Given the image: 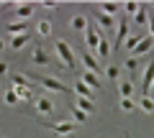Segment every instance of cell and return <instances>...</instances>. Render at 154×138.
Instances as JSON below:
<instances>
[{
  "instance_id": "52a82bcc",
  "label": "cell",
  "mask_w": 154,
  "mask_h": 138,
  "mask_svg": "<svg viewBox=\"0 0 154 138\" xmlns=\"http://www.w3.org/2000/svg\"><path fill=\"white\" fill-rule=\"evenodd\" d=\"M36 113L38 115H51V113H54V102H51L49 97H38L36 100Z\"/></svg>"
},
{
  "instance_id": "836d02e7",
  "label": "cell",
  "mask_w": 154,
  "mask_h": 138,
  "mask_svg": "<svg viewBox=\"0 0 154 138\" xmlns=\"http://www.w3.org/2000/svg\"><path fill=\"white\" fill-rule=\"evenodd\" d=\"M146 23H149V33H152V39H154V16H149Z\"/></svg>"
},
{
  "instance_id": "7c38bea8",
  "label": "cell",
  "mask_w": 154,
  "mask_h": 138,
  "mask_svg": "<svg viewBox=\"0 0 154 138\" xmlns=\"http://www.w3.org/2000/svg\"><path fill=\"white\" fill-rule=\"evenodd\" d=\"M5 31L13 33V36H18V33H28V28H26V21H13V23L5 26Z\"/></svg>"
},
{
  "instance_id": "e0dca14e",
  "label": "cell",
  "mask_w": 154,
  "mask_h": 138,
  "mask_svg": "<svg viewBox=\"0 0 154 138\" xmlns=\"http://www.w3.org/2000/svg\"><path fill=\"white\" fill-rule=\"evenodd\" d=\"M118 92H121V97H131V95H134V84H131V79H123V82L118 84Z\"/></svg>"
},
{
  "instance_id": "ffe728a7",
  "label": "cell",
  "mask_w": 154,
  "mask_h": 138,
  "mask_svg": "<svg viewBox=\"0 0 154 138\" xmlns=\"http://www.w3.org/2000/svg\"><path fill=\"white\" fill-rule=\"evenodd\" d=\"M72 28H75V31H85V28H88V18L85 16H75L72 18Z\"/></svg>"
},
{
  "instance_id": "484cf974",
  "label": "cell",
  "mask_w": 154,
  "mask_h": 138,
  "mask_svg": "<svg viewBox=\"0 0 154 138\" xmlns=\"http://www.w3.org/2000/svg\"><path fill=\"white\" fill-rule=\"evenodd\" d=\"M139 41H141V36H131V39H128L126 44H123V46H126V51H128V54H131V51L136 49V44H139Z\"/></svg>"
},
{
  "instance_id": "30bf717a",
  "label": "cell",
  "mask_w": 154,
  "mask_h": 138,
  "mask_svg": "<svg viewBox=\"0 0 154 138\" xmlns=\"http://www.w3.org/2000/svg\"><path fill=\"white\" fill-rule=\"evenodd\" d=\"M126 33H128V16L121 18V23H118V36H116V46H123L126 44Z\"/></svg>"
},
{
  "instance_id": "f35d334b",
  "label": "cell",
  "mask_w": 154,
  "mask_h": 138,
  "mask_svg": "<svg viewBox=\"0 0 154 138\" xmlns=\"http://www.w3.org/2000/svg\"><path fill=\"white\" fill-rule=\"evenodd\" d=\"M126 138H128V133H126Z\"/></svg>"
},
{
  "instance_id": "d590c367",
  "label": "cell",
  "mask_w": 154,
  "mask_h": 138,
  "mask_svg": "<svg viewBox=\"0 0 154 138\" xmlns=\"http://www.w3.org/2000/svg\"><path fill=\"white\" fill-rule=\"evenodd\" d=\"M8 72V64H5V61H0V74H5Z\"/></svg>"
},
{
  "instance_id": "cb8c5ba5",
  "label": "cell",
  "mask_w": 154,
  "mask_h": 138,
  "mask_svg": "<svg viewBox=\"0 0 154 138\" xmlns=\"http://www.w3.org/2000/svg\"><path fill=\"white\" fill-rule=\"evenodd\" d=\"M36 31H38V36H49V33H51V23L49 21H41Z\"/></svg>"
},
{
  "instance_id": "8992f818",
  "label": "cell",
  "mask_w": 154,
  "mask_h": 138,
  "mask_svg": "<svg viewBox=\"0 0 154 138\" xmlns=\"http://www.w3.org/2000/svg\"><path fill=\"white\" fill-rule=\"evenodd\" d=\"M82 64H85V72H93L100 77V72H103V66H100V61L95 59L93 54H82Z\"/></svg>"
},
{
  "instance_id": "2e32d148",
  "label": "cell",
  "mask_w": 154,
  "mask_h": 138,
  "mask_svg": "<svg viewBox=\"0 0 154 138\" xmlns=\"http://www.w3.org/2000/svg\"><path fill=\"white\" fill-rule=\"evenodd\" d=\"M28 41H31V33H18V36H13L11 46H13V49H23Z\"/></svg>"
},
{
  "instance_id": "9a60e30c",
  "label": "cell",
  "mask_w": 154,
  "mask_h": 138,
  "mask_svg": "<svg viewBox=\"0 0 154 138\" xmlns=\"http://www.w3.org/2000/svg\"><path fill=\"white\" fill-rule=\"evenodd\" d=\"M75 107H80L85 115H93V113H95V102H93V100H82V97H77V105H75Z\"/></svg>"
},
{
  "instance_id": "9c48e42d",
  "label": "cell",
  "mask_w": 154,
  "mask_h": 138,
  "mask_svg": "<svg viewBox=\"0 0 154 138\" xmlns=\"http://www.w3.org/2000/svg\"><path fill=\"white\" fill-rule=\"evenodd\" d=\"M80 79H82V82L88 84V87L93 90V92H98V90L103 87V82H100V77H98V74H93V72H85V74H82Z\"/></svg>"
},
{
  "instance_id": "ba28073f",
  "label": "cell",
  "mask_w": 154,
  "mask_h": 138,
  "mask_svg": "<svg viewBox=\"0 0 154 138\" xmlns=\"http://www.w3.org/2000/svg\"><path fill=\"white\" fill-rule=\"evenodd\" d=\"M85 33H88V44L93 46V49H98V44H100V39H103V33H100L98 28L93 26V23H88V28H85Z\"/></svg>"
},
{
  "instance_id": "7a4b0ae2",
  "label": "cell",
  "mask_w": 154,
  "mask_h": 138,
  "mask_svg": "<svg viewBox=\"0 0 154 138\" xmlns=\"http://www.w3.org/2000/svg\"><path fill=\"white\" fill-rule=\"evenodd\" d=\"M54 49H57V54H59L62 64L72 69V66H75V51L69 49V44H67V41H57V44H54Z\"/></svg>"
},
{
  "instance_id": "74e56055",
  "label": "cell",
  "mask_w": 154,
  "mask_h": 138,
  "mask_svg": "<svg viewBox=\"0 0 154 138\" xmlns=\"http://www.w3.org/2000/svg\"><path fill=\"white\" fill-rule=\"evenodd\" d=\"M152 95H154V82H152Z\"/></svg>"
},
{
  "instance_id": "4dcf8cb0",
  "label": "cell",
  "mask_w": 154,
  "mask_h": 138,
  "mask_svg": "<svg viewBox=\"0 0 154 138\" xmlns=\"http://www.w3.org/2000/svg\"><path fill=\"white\" fill-rule=\"evenodd\" d=\"M136 66H139V59H134V56H126V69H128V72H134Z\"/></svg>"
},
{
  "instance_id": "83f0119b",
  "label": "cell",
  "mask_w": 154,
  "mask_h": 138,
  "mask_svg": "<svg viewBox=\"0 0 154 138\" xmlns=\"http://www.w3.org/2000/svg\"><path fill=\"white\" fill-rule=\"evenodd\" d=\"M98 21H100V26H105V28H110V26H113V18H110V16H105V13H98Z\"/></svg>"
},
{
  "instance_id": "d6986e66",
  "label": "cell",
  "mask_w": 154,
  "mask_h": 138,
  "mask_svg": "<svg viewBox=\"0 0 154 138\" xmlns=\"http://www.w3.org/2000/svg\"><path fill=\"white\" fill-rule=\"evenodd\" d=\"M134 21H136V23H146V21H149V16H146V5H144V3H139V10L134 13Z\"/></svg>"
},
{
  "instance_id": "5bb4252c",
  "label": "cell",
  "mask_w": 154,
  "mask_h": 138,
  "mask_svg": "<svg viewBox=\"0 0 154 138\" xmlns=\"http://www.w3.org/2000/svg\"><path fill=\"white\" fill-rule=\"evenodd\" d=\"M33 64H38V66H44V64H49V56H46V51L41 49V46H36V49H33Z\"/></svg>"
},
{
  "instance_id": "603a6c76",
  "label": "cell",
  "mask_w": 154,
  "mask_h": 138,
  "mask_svg": "<svg viewBox=\"0 0 154 138\" xmlns=\"http://www.w3.org/2000/svg\"><path fill=\"white\" fill-rule=\"evenodd\" d=\"M16 95H18V100H33V92H31V87H28V84H26V87H18L16 90Z\"/></svg>"
},
{
  "instance_id": "4fadbf2b",
  "label": "cell",
  "mask_w": 154,
  "mask_h": 138,
  "mask_svg": "<svg viewBox=\"0 0 154 138\" xmlns=\"http://www.w3.org/2000/svg\"><path fill=\"white\" fill-rule=\"evenodd\" d=\"M31 13H33V5H31V3H21V5H16V16L21 18V21H28Z\"/></svg>"
},
{
  "instance_id": "8d00e7d4",
  "label": "cell",
  "mask_w": 154,
  "mask_h": 138,
  "mask_svg": "<svg viewBox=\"0 0 154 138\" xmlns=\"http://www.w3.org/2000/svg\"><path fill=\"white\" fill-rule=\"evenodd\" d=\"M0 51H3V39H0Z\"/></svg>"
},
{
  "instance_id": "d6a6232c",
  "label": "cell",
  "mask_w": 154,
  "mask_h": 138,
  "mask_svg": "<svg viewBox=\"0 0 154 138\" xmlns=\"http://www.w3.org/2000/svg\"><path fill=\"white\" fill-rule=\"evenodd\" d=\"M139 10V3H126V16L128 13H136Z\"/></svg>"
},
{
  "instance_id": "6da1fadb",
  "label": "cell",
  "mask_w": 154,
  "mask_h": 138,
  "mask_svg": "<svg viewBox=\"0 0 154 138\" xmlns=\"http://www.w3.org/2000/svg\"><path fill=\"white\" fill-rule=\"evenodd\" d=\"M38 125H44L46 131L57 133V136H72V133H75V123H69V120H59V123H54V120H38Z\"/></svg>"
},
{
  "instance_id": "e575fe53",
  "label": "cell",
  "mask_w": 154,
  "mask_h": 138,
  "mask_svg": "<svg viewBox=\"0 0 154 138\" xmlns=\"http://www.w3.org/2000/svg\"><path fill=\"white\" fill-rule=\"evenodd\" d=\"M41 5H44V8H49V10H51V8H57V3H54V0H44Z\"/></svg>"
},
{
  "instance_id": "44dd1931",
  "label": "cell",
  "mask_w": 154,
  "mask_h": 138,
  "mask_svg": "<svg viewBox=\"0 0 154 138\" xmlns=\"http://www.w3.org/2000/svg\"><path fill=\"white\" fill-rule=\"evenodd\" d=\"M139 107H141L144 113H154V100L152 97H141L139 100Z\"/></svg>"
},
{
  "instance_id": "8fae6325",
  "label": "cell",
  "mask_w": 154,
  "mask_h": 138,
  "mask_svg": "<svg viewBox=\"0 0 154 138\" xmlns=\"http://www.w3.org/2000/svg\"><path fill=\"white\" fill-rule=\"evenodd\" d=\"M75 92H77V97H82V100H93V90H90L82 79H77V82H75Z\"/></svg>"
},
{
  "instance_id": "5b68a950",
  "label": "cell",
  "mask_w": 154,
  "mask_h": 138,
  "mask_svg": "<svg viewBox=\"0 0 154 138\" xmlns=\"http://www.w3.org/2000/svg\"><path fill=\"white\" fill-rule=\"evenodd\" d=\"M152 46H154V39H152V36H141V41L136 44V49H134L128 56H134V59H136V56H141V54H146V51H152Z\"/></svg>"
},
{
  "instance_id": "7402d4cb",
  "label": "cell",
  "mask_w": 154,
  "mask_h": 138,
  "mask_svg": "<svg viewBox=\"0 0 154 138\" xmlns=\"http://www.w3.org/2000/svg\"><path fill=\"white\" fill-rule=\"evenodd\" d=\"M121 110H126V113H134V110H136V102H134L131 97H121Z\"/></svg>"
},
{
  "instance_id": "ac0fdd59",
  "label": "cell",
  "mask_w": 154,
  "mask_h": 138,
  "mask_svg": "<svg viewBox=\"0 0 154 138\" xmlns=\"http://www.w3.org/2000/svg\"><path fill=\"white\" fill-rule=\"evenodd\" d=\"M118 3H100V13H105V16H110L113 18V13H118Z\"/></svg>"
},
{
  "instance_id": "277c9868",
  "label": "cell",
  "mask_w": 154,
  "mask_h": 138,
  "mask_svg": "<svg viewBox=\"0 0 154 138\" xmlns=\"http://www.w3.org/2000/svg\"><path fill=\"white\" fill-rule=\"evenodd\" d=\"M154 82V61H149L146 69H144V79H141V90H144V97H149V90H152Z\"/></svg>"
},
{
  "instance_id": "3957f363",
  "label": "cell",
  "mask_w": 154,
  "mask_h": 138,
  "mask_svg": "<svg viewBox=\"0 0 154 138\" xmlns=\"http://www.w3.org/2000/svg\"><path fill=\"white\" fill-rule=\"evenodd\" d=\"M36 79L41 82V87L49 90V92H59V95H64V92H67V84H64V82H59L57 77H36Z\"/></svg>"
},
{
  "instance_id": "f546056e",
  "label": "cell",
  "mask_w": 154,
  "mask_h": 138,
  "mask_svg": "<svg viewBox=\"0 0 154 138\" xmlns=\"http://www.w3.org/2000/svg\"><path fill=\"white\" fill-rule=\"evenodd\" d=\"M5 102H8V105H16V102H18L16 90H8V92H5Z\"/></svg>"
},
{
  "instance_id": "f1b7e54d",
  "label": "cell",
  "mask_w": 154,
  "mask_h": 138,
  "mask_svg": "<svg viewBox=\"0 0 154 138\" xmlns=\"http://www.w3.org/2000/svg\"><path fill=\"white\" fill-rule=\"evenodd\" d=\"M98 54L100 56H108V39H105V36L100 39V44H98Z\"/></svg>"
},
{
  "instance_id": "1f68e13d",
  "label": "cell",
  "mask_w": 154,
  "mask_h": 138,
  "mask_svg": "<svg viewBox=\"0 0 154 138\" xmlns=\"http://www.w3.org/2000/svg\"><path fill=\"white\" fill-rule=\"evenodd\" d=\"M118 74H121V72H118V66H108V77L110 79H118Z\"/></svg>"
},
{
  "instance_id": "d4e9b609",
  "label": "cell",
  "mask_w": 154,
  "mask_h": 138,
  "mask_svg": "<svg viewBox=\"0 0 154 138\" xmlns=\"http://www.w3.org/2000/svg\"><path fill=\"white\" fill-rule=\"evenodd\" d=\"M72 118H75L77 123H88V115H85L80 107H72Z\"/></svg>"
},
{
  "instance_id": "4316f807",
  "label": "cell",
  "mask_w": 154,
  "mask_h": 138,
  "mask_svg": "<svg viewBox=\"0 0 154 138\" xmlns=\"http://www.w3.org/2000/svg\"><path fill=\"white\" fill-rule=\"evenodd\" d=\"M18 87H26V77L23 74H13V90H18Z\"/></svg>"
}]
</instances>
